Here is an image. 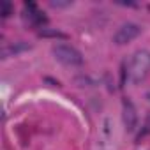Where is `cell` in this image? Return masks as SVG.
I'll return each mask as SVG.
<instances>
[{
	"label": "cell",
	"mask_w": 150,
	"mask_h": 150,
	"mask_svg": "<svg viewBox=\"0 0 150 150\" xmlns=\"http://www.w3.org/2000/svg\"><path fill=\"white\" fill-rule=\"evenodd\" d=\"M150 72V51L146 50H139L132 55L131 62H129V69H127V78L132 85H138L139 81H143Z\"/></svg>",
	"instance_id": "cell-1"
},
{
	"label": "cell",
	"mask_w": 150,
	"mask_h": 150,
	"mask_svg": "<svg viewBox=\"0 0 150 150\" xmlns=\"http://www.w3.org/2000/svg\"><path fill=\"white\" fill-rule=\"evenodd\" d=\"M51 53L55 55V58L64 64V65H69V67H76V65H81L83 64V57L81 53L72 48L69 44H55L51 48Z\"/></svg>",
	"instance_id": "cell-2"
},
{
	"label": "cell",
	"mask_w": 150,
	"mask_h": 150,
	"mask_svg": "<svg viewBox=\"0 0 150 150\" xmlns=\"http://www.w3.org/2000/svg\"><path fill=\"white\" fill-rule=\"evenodd\" d=\"M139 34H141L139 25H136V23H125V25H122V27L115 32L113 41H115L117 44H127V42L134 41Z\"/></svg>",
	"instance_id": "cell-3"
},
{
	"label": "cell",
	"mask_w": 150,
	"mask_h": 150,
	"mask_svg": "<svg viewBox=\"0 0 150 150\" xmlns=\"http://www.w3.org/2000/svg\"><path fill=\"white\" fill-rule=\"evenodd\" d=\"M122 118H124V125L127 131H134L136 129V124H138V113H136V108L131 101H124V106H122Z\"/></svg>",
	"instance_id": "cell-4"
},
{
	"label": "cell",
	"mask_w": 150,
	"mask_h": 150,
	"mask_svg": "<svg viewBox=\"0 0 150 150\" xmlns=\"http://www.w3.org/2000/svg\"><path fill=\"white\" fill-rule=\"evenodd\" d=\"M25 50H30V46H28V44H25V42L13 44V46H9V48H4V50H2V58H9L11 55H18L20 51H25Z\"/></svg>",
	"instance_id": "cell-5"
},
{
	"label": "cell",
	"mask_w": 150,
	"mask_h": 150,
	"mask_svg": "<svg viewBox=\"0 0 150 150\" xmlns=\"http://www.w3.org/2000/svg\"><path fill=\"white\" fill-rule=\"evenodd\" d=\"M37 35L39 37H53V39H67V34H64L60 30H44L42 28Z\"/></svg>",
	"instance_id": "cell-6"
},
{
	"label": "cell",
	"mask_w": 150,
	"mask_h": 150,
	"mask_svg": "<svg viewBox=\"0 0 150 150\" xmlns=\"http://www.w3.org/2000/svg\"><path fill=\"white\" fill-rule=\"evenodd\" d=\"M13 14V4L9 0H2L0 2V16L2 18H9Z\"/></svg>",
	"instance_id": "cell-7"
}]
</instances>
